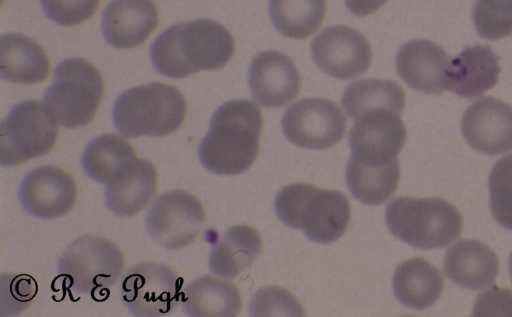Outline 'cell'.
Returning <instances> with one entry per match:
<instances>
[{"label":"cell","mask_w":512,"mask_h":317,"mask_svg":"<svg viewBox=\"0 0 512 317\" xmlns=\"http://www.w3.org/2000/svg\"><path fill=\"white\" fill-rule=\"evenodd\" d=\"M234 51V38L226 27L214 20L197 19L165 29L152 43L150 58L157 72L181 79L224 67Z\"/></svg>","instance_id":"1"},{"label":"cell","mask_w":512,"mask_h":317,"mask_svg":"<svg viewBox=\"0 0 512 317\" xmlns=\"http://www.w3.org/2000/svg\"><path fill=\"white\" fill-rule=\"evenodd\" d=\"M263 117L251 100H231L212 115L210 129L198 147L201 164L218 175H237L257 158Z\"/></svg>","instance_id":"2"},{"label":"cell","mask_w":512,"mask_h":317,"mask_svg":"<svg viewBox=\"0 0 512 317\" xmlns=\"http://www.w3.org/2000/svg\"><path fill=\"white\" fill-rule=\"evenodd\" d=\"M274 206L277 217L285 225L301 229L310 241L319 244L338 240L351 216L349 200L343 193L307 183L282 188Z\"/></svg>","instance_id":"3"},{"label":"cell","mask_w":512,"mask_h":317,"mask_svg":"<svg viewBox=\"0 0 512 317\" xmlns=\"http://www.w3.org/2000/svg\"><path fill=\"white\" fill-rule=\"evenodd\" d=\"M187 102L175 86L152 82L129 88L115 100L112 117L117 131L127 137H162L184 122Z\"/></svg>","instance_id":"4"},{"label":"cell","mask_w":512,"mask_h":317,"mask_svg":"<svg viewBox=\"0 0 512 317\" xmlns=\"http://www.w3.org/2000/svg\"><path fill=\"white\" fill-rule=\"evenodd\" d=\"M103 95L104 81L99 70L83 58H67L55 67L43 104L58 126L77 128L94 119Z\"/></svg>","instance_id":"5"},{"label":"cell","mask_w":512,"mask_h":317,"mask_svg":"<svg viewBox=\"0 0 512 317\" xmlns=\"http://www.w3.org/2000/svg\"><path fill=\"white\" fill-rule=\"evenodd\" d=\"M385 220L394 236L422 250L445 247L462 231L459 211L439 198H395L386 208Z\"/></svg>","instance_id":"6"},{"label":"cell","mask_w":512,"mask_h":317,"mask_svg":"<svg viewBox=\"0 0 512 317\" xmlns=\"http://www.w3.org/2000/svg\"><path fill=\"white\" fill-rule=\"evenodd\" d=\"M124 267V254L113 241L85 234L62 253L58 273L69 290L93 295L97 290L114 285Z\"/></svg>","instance_id":"7"},{"label":"cell","mask_w":512,"mask_h":317,"mask_svg":"<svg viewBox=\"0 0 512 317\" xmlns=\"http://www.w3.org/2000/svg\"><path fill=\"white\" fill-rule=\"evenodd\" d=\"M58 134V125L43 102L25 100L16 104L0 125L1 165L15 166L46 155L54 148Z\"/></svg>","instance_id":"8"},{"label":"cell","mask_w":512,"mask_h":317,"mask_svg":"<svg viewBox=\"0 0 512 317\" xmlns=\"http://www.w3.org/2000/svg\"><path fill=\"white\" fill-rule=\"evenodd\" d=\"M183 279L168 265L145 261L132 266L121 279L120 298L133 316L159 317L181 301Z\"/></svg>","instance_id":"9"},{"label":"cell","mask_w":512,"mask_h":317,"mask_svg":"<svg viewBox=\"0 0 512 317\" xmlns=\"http://www.w3.org/2000/svg\"><path fill=\"white\" fill-rule=\"evenodd\" d=\"M205 216L199 199L184 190H171L155 199L148 210L145 227L158 246L178 250L198 237Z\"/></svg>","instance_id":"10"},{"label":"cell","mask_w":512,"mask_h":317,"mask_svg":"<svg viewBox=\"0 0 512 317\" xmlns=\"http://www.w3.org/2000/svg\"><path fill=\"white\" fill-rule=\"evenodd\" d=\"M346 118L340 107L324 98H304L290 105L282 117L285 137L307 149H326L344 136Z\"/></svg>","instance_id":"11"},{"label":"cell","mask_w":512,"mask_h":317,"mask_svg":"<svg viewBox=\"0 0 512 317\" xmlns=\"http://www.w3.org/2000/svg\"><path fill=\"white\" fill-rule=\"evenodd\" d=\"M355 121L348 138L350 158L375 165L398 161L397 156L406 140V128L400 113L377 109Z\"/></svg>","instance_id":"12"},{"label":"cell","mask_w":512,"mask_h":317,"mask_svg":"<svg viewBox=\"0 0 512 317\" xmlns=\"http://www.w3.org/2000/svg\"><path fill=\"white\" fill-rule=\"evenodd\" d=\"M311 53L322 72L341 80L362 75L372 60L371 46L365 36L344 25L322 30L311 43Z\"/></svg>","instance_id":"13"},{"label":"cell","mask_w":512,"mask_h":317,"mask_svg":"<svg viewBox=\"0 0 512 317\" xmlns=\"http://www.w3.org/2000/svg\"><path fill=\"white\" fill-rule=\"evenodd\" d=\"M18 197L29 215L39 219H56L74 207L77 185L73 176L62 168L44 165L25 175Z\"/></svg>","instance_id":"14"},{"label":"cell","mask_w":512,"mask_h":317,"mask_svg":"<svg viewBox=\"0 0 512 317\" xmlns=\"http://www.w3.org/2000/svg\"><path fill=\"white\" fill-rule=\"evenodd\" d=\"M462 134L475 150L497 155L512 150V107L496 98L484 97L464 112Z\"/></svg>","instance_id":"15"},{"label":"cell","mask_w":512,"mask_h":317,"mask_svg":"<svg viewBox=\"0 0 512 317\" xmlns=\"http://www.w3.org/2000/svg\"><path fill=\"white\" fill-rule=\"evenodd\" d=\"M248 81L254 99L266 107H282L294 100L301 89V76L284 53L264 51L251 61Z\"/></svg>","instance_id":"16"},{"label":"cell","mask_w":512,"mask_h":317,"mask_svg":"<svg viewBox=\"0 0 512 317\" xmlns=\"http://www.w3.org/2000/svg\"><path fill=\"white\" fill-rule=\"evenodd\" d=\"M158 21L153 0H113L102 15V35L115 48H135L148 39Z\"/></svg>","instance_id":"17"},{"label":"cell","mask_w":512,"mask_h":317,"mask_svg":"<svg viewBox=\"0 0 512 317\" xmlns=\"http://www.w3.org/2000/svg\"><path fill=\"white\" fill-rule=\"evenodd\" d=\"M449 56L436 43L414 39L403 44L396 55V69L411 88L426 94H440Z\"/></svg>","instance_id":"18"},{"label":"cell","mask_w":512,"mask_h":317,"mask_svg":"<svg viewBox=\"0 0 512 317\" xmlns=\"http://www.w3.org/2000/svg\"><path fill=\"white\" fill-rule=\"evenodd\" d=\"M156 190V167L136 157L106 184L105 204L117 216L131 217L148 205Z\"/></svg>","instance_id":"19"},{"label":"cell","mask_w":512,"mask_h":317,"mask_svg":"<svg viewBox=\"0 0 512 317\" xmlns=\"http://www.w3.org/2000/svg\"><path fill=\"white\" fill-rule=\"evenodd\" d=\"M500 71L499 58L490 47L470 46L449 62L444 88L460 97L474 98L497 83Z\"/></svg>","instance_id":"20"},{"label":"cell","mask_w":512,"mask_h":317,"mask_svg":"<svg viewBox=\"0 0 512 317\" xmlns=\"http://www.w3.org/2000/svg\"><path fill=\"white\" fill-rule=\"evenodd\" d=\"M443 268L453 283L466 289L479 290L494 282L499 271V260L484 243L461 240L446 251Z\"/></svg>","instance_id":"21"},{"label":"cell","mask_w":512,"mask_h":317,"mask_svg":"<svg viewBox=\"0 0 512 317\" xmlns=\"http://www.w3.org/2000/svg\"><path fill=\"white\" fill-rule=\"evenodd\" d=\"M49 71V58L35 40L21 33L1 36L0 73L4 80L35 84L44 81Z\"/></svg>","instance_id":"22"},{"label":"cell","mask_w":512,"mask_h":317,"mask_svg":"<svg viewBox=\"0 0 512 317\" xmlns=\"http://www.w3.org/2000/svg\"><path fill=\"white\" fill-rule=\"evenodd\" d=\"M183 310L191 317H233L242 308L238 288L211 275L186 285L181 294Z\"/></svg>","instance_id":"23"},{"label":"cell","mask_w":512,"mask_h":317,"mask_svg":"<svg viewBox=\"0 0 512 317\" xmlns=\"http://www.w3.org/2000/svg\"><path fill=\"white\" fill-rule=\"evenodd\" d=\"M444 280L440 271L423 258L401 263L393 276V291L405 306L423 310L434 304L442 294Z\"/></svg>","instance_id":"24"},{"label":"cell","mask_w":512,"mask_h":317,"mask_svg":"<svg viewBox=\"0 0 512 317\" xmlns=\"http://www.w3.org/2000/svg\"><path fill=\"white\" fill-rule=\"evenodd\" d=\"M261 249L262 238L255 228L235 225L214 244L209 267L217 276L233 279L251 265Z\"/></svg>","instance_id":"25"},{"label":"cell","mask_w":512,"mask_h":317,"mask_svg":"<svg viewBox=\"0 0 512 317\" xmlns=\"http://www.w3.org/2000/svg\"><path fill=\"white\" fill-rule=\"evenodd\" d=\"M400 178L399 162L386 165L365 164L349 159L346 183L355 198L367 205H380L397 189Z\"/></svg>","instance_id":"26"},{"label":"cell","mask_w":512,"mask_h":317,"mask_svg":"<svg viewBox=\"0 0 512 317\" xmlns=\"http://www.w3.org/2000/svg\"><path fill=\"white\" fill-rule=\"evenodd\" d=\"M134 158L136 152L126 139L106 133L88 142L81 156V166L88 177L106 185Z\"/></svg>","instance_id":"27"},{"label":"cell","mask_w":512,"mask_h":317,"mask_svg":"<svg viewBox=\"0 0 512 317\" xmlns=\"http://www.w3.org/2000/svg\"><path fill=\"white\" fill-rule=\"evenodd\" d=\"M341 103L353 120L377 109H389L402 114L405 94L395 81L372 78L350 84L344 91Z\"/></svg>","instance_id":"28"},{"label":"cell","mask_w":512,"mask_h":317,"mask_svg":"<svg viewBox=\"0 0 512 317\" xmlns=\"http://www.w3.org/2000/svg\"><path fill=\"white\" fill-rule=\"evenodd\" d=\"M326 0H269L274 27L284 36L304 39L322 24Z\"/></svg>","instance_id":"29"},{"label":"cell","mask_w":512,"mask_h":317,"mask_svg":"<svg viewBox=\"0 0 512 317\" xmlns=\"http://www.w3.org/2000/svg\"><path fill=\"white\" fill-rule=\"evenodd\" d=\"M472 18L478 34L489 40L512 35V0H477Z\"/></svg>","instance_id":"30"},{"label":"cell","mask_w":512,"mask_h":317,"mask_svg":"<svg viewBox=\"0 0 512 317\" xmlns=\"http://www.w3.org/2000/svg\"><path fill=\"white\" fill-rule=\"evenodd\" d=\"M490 208L496 221L512 230V154L496 162L489 178Z\"/></svg>","instance_id":"31"},{"label":"cell","mask_w":512,"mask_h":317,"mask_svg":"<svg viewBox=\"0 0 512 317\" xmlns=\"http://www.w3.org/2000/svg\"><path fill=\"white\" fill-rule=\"evenodd\" d=\"M251 316H303L298 300L286 289L268 286L259 290L250 305Z\"/></svg>","instance_id":"32"},{"label":"cell","mask_w":512,"mask_h":317,"mask_svg":"<svg viewBox=\"0 0 512 317\" xmlns=\"http://www.w3.org/2000/svg\"><path fill=\"white\" fill-rule=\"evenodd\" d=\"M45 15L61 26H74L91 19L100 0H40Z\"/></svg>","instance_id":"33"},{"label":"cell","mask_w":512,"mask_h":317,"mask_svg":"<svg viewBox=\"0 0 512 317\" xmlns=\"http://www.w3.org/2000/svg\"><path fill=\"white\" fill-rule=\"evenodd\" d=\"M7 276V283L2 280V305L7 302L10 307L8 312L16 314L25 310L37 294V283L26 274H10Z\"/></svg>","instance_id":"34"},{"label":"cell","mask_w":512,"mask_h":317,"mask_svg":"<svg viewBox=\"0 0 512 317\" xmlns=\"http://www.w3.org/2000/svg\"><path fill=\"white\" fill-rule=\"evenodd\" d=\"M474 316H512V291L493 287L478 296Z\"/></svg>","instance_id":"35"},{"label":"cell","mask_w":512,"mask_h":317,"mask_svg":"<svg viewBox=\"0 0 512 317\" xmlns=\"http://www.w3.org/2000/svg\"><path fill=\"white\" fill-rule=\"evenodd\" d=\"M388 0H345L348 10L356 16H366L376 12Z\"/></svg>","instance_id":"36"},{"label":"cell","mask_w":512,"mask_h":317,"mask_svg":"<svg viewBox=\"0 0 512 317\" xmlns=\"http://www.w3.org/2000/svg\"><path fill=\"white\" fill-rule=\"evenodd\" d=\"M509 273H510V277H511V280H512V252H511L510 257H509Z\"/></svg>","instance_id":"37"}]
</instances>
